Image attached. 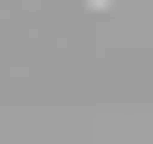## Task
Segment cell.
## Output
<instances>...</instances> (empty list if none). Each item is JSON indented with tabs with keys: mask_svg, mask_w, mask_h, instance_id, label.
Here are the masks:
<instances>
[{
	"mask_svg": "<svg viewBox=\"0 0 153 144\" xmlns=\"http://www.w3.org/2000/svg\"><path fill=\"white\" fill-rule=\"evenodd\" d=\"M105 10H115V0H105Z\"/></svg>",
	"mask_w": 153,
	"mask_h": 144,
	"instance_id": "6da1fadb",
	"label": "cell"
}]
</instances>
